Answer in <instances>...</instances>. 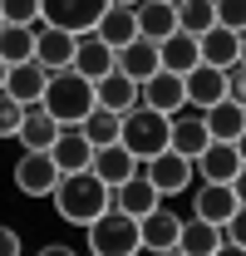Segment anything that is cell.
Wrapping results in <instances>:
<instances>
[{
    "mask_svg": "<svg viewBox=\"0 0 246 256\" xmlns=\"http://www.w3.org/2000/svg\"><path fill=\"white\" fill-rule=\"evenodd\" d=\"M5 25H40V0H0Z\"/></svg>",
    "mask_w": 246,
    "mask_h": 256,
    "instance_id": "cell-32",
    "label": "cell"
},
{
    "mask_svg": "<svg viewBox=\"0 0 246 256\" xmlns=\"http://www.w3.org/2000/svg\"><path fill=\"white\" fill-rule=\"evenodd\" d=\"M138 168H143V178H148L162 197H178V192L192 188V158L172 153V148H158L153 158H143Z\"/></svg>",
    "mask_w": 246,
    "mask_h": 256,
    "instance_id": "cell-5",
    "label": "cell"
},
{
    "mask_svg": "<svg viewBox=\"0 0 246 256\" xmlns=\"http://www.w3.org/2000/svg\"><path fill=\"white\" fill-rule=\"evenodd\" d=\"M138 104H148V108H158V114H178V108H187L182 74H172V69H153V74L138 84Z\"/></svg>",
    "mask_w": 246,
    "mask_h": 256,
    "instance_id": "cell-14",
    "label": "cell"
},
{
    "mask_svg": "<svg viewBox=\"0 0 246 256\" xmlns=\"http://www.w3.org/2000/svg\"><path fill=\"white\" fill-rule=\"evenodd\" d=\"M20 114H25V104H15V98L0 89V138H15V128H20Z\"/></svg>",
    "mask_w": 246,
    "mask_h": 256,
    "instance_id": "cell-34",
    "label": "cell"
},
{
    "mask_svg": "<svg viewBox=\"0 0 246 256\" xmlns=\"http://www.w3.org/2000/svg\"><path fill=\"white\" fill-rule=\"evenodd\" d=\"M212 20L226 30H246V0H212Z\"/></svg>",
    "mask_w": 246,
    "mask_h": 256,
    "instance_id": "cell-33",
    "label": "cell"
},
{
    "mask_svg": "<svg viewBox=\"0 0 246 256\" xmlns=\"http://www.w3.org/2000/svg\"><path fill=\"white\" fill-rule=\"evenodd\" d=\"M118 118H123V114H114V108H98V104H94L89 114L79 118V133L89 138L94 148H98V143H114V138H118Z\"/></svg>",
    "mask_w": 246,
    "mask_h": 256,
    "instance_id": "cell-30",
    "label": "cell"
},
{
    "mask_svg": "<svg viewBox=\"0 0 246 256\" xmlns=\"http://www.w3.org/2000/svg\"><path fill=\"white\" fill-rule=\"evenodd\" d=\"M0 60L5 64L34 60V25H0Z\"/></svg>",
    "mask_w": 246,
    "mask_h": 256,
    "instance_id": "cell-29",
    "label": "cell"
},
{
    "mask_svg": "<svg viewBox=\"0 0 246 256\" xmlns=\"http://www.w3.org/2000/svg\"><path fill=\"white\" fill-rule=\"evenodd\" d=\"M44 79H50V69H40L34 60H20L5 69V94L15 98V104H40V94H44Z\"/></svg>",
    "mask_w": 246,
    "mask_h": 256,
    "instance_id": "cell-21",
    "label": "cell"
},
{
    "mask_svg": "<svg viewBox=\"0 0 246 256\" xmlns=\"http://www.w3.org/2000/svg\"><path fill=\"white\" fill-rule=\"evenodd\" d=\"M104 5L108 0H40V20L60 25L69 34H84V30H94V20H98Z\"/></svg>",
    "mask_w": 246,
    "mask_h": 256,
    "instance_id": "cell-9",
    "label": "cell"
},
{
    "mask_svg": "<svg viewBox=\"0 0 246 256\" xmlns=\"http://www.w3.org/2000/svg\"><path fill=\"white\" fill-rule=\"evenodd\" d=\"M69 69H79L84 79H98V74L114 69V50L94 30H84V34H74V60H69Z\"/></svg>",
    "mask_w": 246,
    "mask_h": 256,
    "instance_id": "cell-22",
    "label": "cell"
},
{
    "mask_svg": "<svg viewBox=\"0 0 246 256\" xmlns=\"http://www.w3.org/2000/svg\"><path fill=\"white\" fill-rule=\"evenodd\" d=\"M158 202H162V192L143 178V168H138V172H128L123 182H114V188H108V207H118V212H128V217L153 212Z\"/></svg>",
    "mask_w": 246,
    "mask_h": 256,
    "instance_id": "cell-11",
    "label": "cell"
},
{
    "mask_svg": "<svg viewBox=\"0 0 246 256\" xmlns=\"http://www.w3.org/2000/svg\"><path fill=\"white\" fill-rule=\"evenodd\" d=\"M197 60H202V64H216V69H226V64L246 60L242 30H226V25H207V30L197 34Z\"/></svg>",
    "mask_w": 246,
    "mask_h": 256,
    "instance_id": "cell-12",
    "label": "cell"
},
{
    "mask_svg": "<svg viewBox=\"0 0 246 256\" xmlns=\"http://www.w3.org/2000/svg\"><path fill=\"white\" fill-rule=\"evenodd\" d=\"M84 232H89V252L94 256H133L138 252V217H128L118 207H104Z\"/></svg>",
    "mask_w": 246,
    "mask_h": 256,
    "instance_id": "cell-4",
    "label": "cell"
},
{
    "mask_svg": "<svg viewBox=\"0 0 246 256\" xmlns=\"http://www.w3.org/2000/svg\"><path fill=\"white\" fill-rule=\"evenodd\" d=\"M5 69H10V64H5V60H0V84H5Z\"/></svg>",
    "mask_w": 246,
    "mask_h": 256,
    "instance_id": "cell-37",
    "label": "cell"
},
{
    "mask_svg": "<svg viewBox=\"0 0 246 256\" xmlns=\"http://www.w3.org/2000/svg\"><path fill=\"white\" fill-rule=\"evenodd\" d=\"M20 252V232L15 226H0V256H15Z\"/></svg>",
    "mask_w": 246,
    "mask_h": 256,
    "instance_id": "cell-36",
    "label": "cell"
},
{
    "mask_svg": "<svg viewBox=\"0 0 246 256\" xmlns=\"http://www.w3.org/2000/svg\"><path fill=\"white\" fill-rule=\"evenodd\" d=\"M172 252L212 256V252H222V232H216L212 222H202V217H182V226H178V246H172Z\"/></svg>",
    "mask_w": 246,
    "mask_h": 256,
    "instance_id": "cell-27",
    "label": "cell"
},
{
    "mask_svg": "<svg viewBox=\"0 0 246 256\" xmlns=\"http://www.w3.org/2000/svg\"><path fill=\"white\" fill-rule=\"evenodd\" d=\"M94 104L98 108H114V114H128L133 104H138V84L118 74V69H108V74H98L94 79Z\"/></svg>",
    "mask_w": 246,
    "mask_h": 256,
    "instance_id": "cell-23",
    "label": "cell"
},
{
    "mask_svg": "<svg viewBox=\"0 0 246 256\" xmlns=\"http://www.w3.org/2000/svg\"><path fill=\"white\" fill-rule=\"evenodd\" d=\"M197 114L207 124V138H216V143H242L246 138V98H216Z\"/></svg>",
    "mask_w": 246,
    "mask_h": 256,
    "instance_id": "cell-10",
    "label": "cell"
},
{
    "mask_svg": "<svg viewBox=\"0 0 246 256\" xmlns=\"http://www.w3.org/2000/svg\"><path fill=\"white\" fill-rule=\"evenodd\" d=\"M178 226H182V217L158 202L153 212L138 217V252H172L178 246Z\"/></svg>",
    "mask_w": 246,
    "mask_h": 256,
    "instance_id": "cell-13",
    "label": "cell"
},
{
    "mask_svg": "<svg viewBox=\"0 0 246 256\" xmlns=\"http://www.w3.org/2000/svg\"><path fill=\"white\" fill-rule=\"evenodd\" d=\"M222 79H226V98H246V60L226 64V69H222Z\"/></svg>",
    "mask_w": 246,
    "mask_h": 256,
    "instance_id": "cell-35",
    "label": "cell"
},
{
    "mask_svg": "<svg viewBox=\"0 0 246 256\" xmlns=\"http://www.w3.org/2000/svg\"><path fill=\"white\" fill-rule=\"evenodd\" d=\"M60 182V168L50 158V148H25L15 162V192L20 197H50Z\"/></svg>",
    "mask_w": 246,
    "mask_h": 256,
    "instance_id": "cell-6",
    "label": "cell"
},
{
    "mask_svg": "<svg viewBox=\"0 0 246 256\" xmlns=\"http://www.w3.org/2000/svg\"><path fill=\"white\" fill-rule=\"evenodd\" d=\"M50 158H54V168H60V172H79V168H89L94 143L79 133V124H60L54 143H50Z\"/></svg>",
    "mask_w": 246,
    "mask_h": 256,
    "instance_id": "cell-16",
    "label": "cell"
},
{
    "mask_svg": "<svg viewBox=\"0 0 246 256\" xmlns=\"http://www.w3.org/2000/svg\"><path fill=\"white\" fill-rule=\"evenodd\" d=\"M197 64V34L187 30H172L158 40V69H172V74H187Z\"/></svg>",
    "mask_w": 246,
    "mask_h": 256,
    "instance_id": "cell-26",
    "label": "cell"
},
{
    "mask_svg": "<svg viewBox=\"0 0 246 256\" xmlns=\"http://www.w3.org/2000/svg\"><path fill=\"white\" fill-rule=\"evenodd\" d=\"M54 212H60V222L69 226H89L104 207H108V182L89 172V168H79V172H60V182H54Z\"/></svg>",
    "mask_w": 246,
    "mask_h": 256,
    "instance_id": "cell-1",
    "label": "cell"
},
{
    "mask_svg": "<svg viewBox=\"0 0 246 256\" xmlns=\"http://www.w3.org/2000/svg\"><path fill=\"white\" fill-rule=\"evenodd\" d=\"M0 25H5V20H0Z\"/></svg>",
    "mask_w": 246,
    "mask_h": 256,
    "instance_id": "cell-39",
    "label": "cell"
},
{
    "mask_svg": "<svg viewBox=\"0 0 246 256\" xmlns=\"http://www.w3.org/2000/svg\"><path fill=\"white\" fill-rule=\"evenodd\" d=\"M54 133H60V124L44 114V104H25V114H20V128H15L20 148H50V143H54Z\"/></svg>",
    "mask_w": 246,
    "mask_h": 256,
    "instance_id": "cell-28",
    "label": "cell"
},
{
    "mask_svg": "<svg viewBox=\"0 0 246 256\" xmlns=\"http://www.w3.org/2000/svg\"><path fill=\"white\" fill-rule=\"evenodd\" d=\"M212 138H207V124H202V114H172V124H168V148L172 153H182V158H197L202 148H207Z\"/></svg>",
    "mask_w": 246,
    "mask_h": 256,
    "instance_id": "cell-20",
    "label": "cell"
},
{
    "mask_svg": "<svg viewBox=\"0 0 246 256\" xmlns=\"http://www.w3.org/2000/svg\"><path fill=\"white\" fill-rule=\"evenodd\" d=\"M89 172H98V178H104V182L114 188V182H123L128 172H138V158H133V153L123 148L118 138H114V143H98V148H94Z\"/></svg>",
    "mask_w": 246,
    "mask_h": 256,
    "instance_id": "cell-24",
    "label": "cell"
},
{
    "mask_svg": "<svg viewBox=\"0 0 246 256\" xmlns=\"http://www.w3.org/2000/svg\"><path fill=\"white\" fill-rule=\"evenodd\" d=\"M40 104H44V114H50L54 124H79L94 108V79H84V74L69 69V64H64V69H50Z\"/></svg>",
    "mask_w": 246,
    "mask_h": 256,
    "instance_id": "cell-2",
    "label": "cell"
},
{
    "mask_svg": "<svg viewBox=\"0 0 246 256\" xmlns=\"http://www.w3.org/2000/svg\"><path fill=\"white\" fill-rule=\"evenodd\" d=\"M74 60V34L60 25H34V64L40 69H64Z\"/></svg>",
    "mask_w": 246,
    "mask_h": 256,
    "instance_id": "cell-18",
    "label": "cell"
},
{
    "mask_svg": "<svg viewBox=\"0 0 246 256\" xmlns=\"http://www.w3.org/2000/svg\"><path fill=\"white\" fill-rule=\"evenodd\" d=\"M172 15H178V30H187V34H202L207 25H216L212 0H172Z\"/></svg>",
    "mask_w": 246,
    "mask_h": 256,
    "instance_id": "cell-31",
    "label": "cell"
},
{
    "mask_svg": "<svg viewBox=\"0 0 246 256\" xmlns=\"http://www.w3.org/2000/svg\"><path fill=\"white\" fill-rule=\"evenodd\" d=\"M192 192V217H202V222L222 226L236 207H242V192H236V182H197Z\"/></svg>",
    "mask_w": 246,
    "mask_h": 256,
    "instance_id": "cell-8",
    "label": "cell"
},
{
    "mask_svg": "<svg viewBox=\"0 0 246 256\" xmlns=\"http://www.w3.org/2000/svg\"><path fill=\"white\" fill-rule=\"evenodd\" d=\"M0 143H5V138H0Z\"/></svg>",
    "mask_w": 246,
    "mask_h": 256,
    "instance_id": "cell-40",
    "label": "cell"
},
{
    "mask_svg": "<svg viewBox=\"0 0 246 256\" xmlns=\"http://www.w3.org/2000/svg\"><path fill=\"white\" fill-rule=\"evenodd\" d=\"M168 124H172V114H158L148 104H133L118 118V143L143 162V158H153L158 148H168Z\"/></svg>",
    "mask_w": 246,
    "mask_h": 256,
    "instance_id": "cell-3",
    "label": "cell"
},
{
    "mask_svg": "<svg viewBox=\"0 0 246 256\" xmlns=\"http://www.w3.org/2000/svg\"><path fill=\"white\" fill-rule=\"evenodd\" d=\"M182 98L192 104V108H207V104H216V98H226V79H222V69L197 60L182 74Z\"/></svg>",
    "mask_w": 246,
    "mask_h": 256,
    "instance_id": "cell-15",
    "label": "cell"
},
{
    "mask_svg": "<svg viewBox=\"0 0 246 256\" xmlns=\"http://www.w3.org/2000/svg\"><path fill=\"white\" fill-rule=\"evenodd\" d=\"M94 34L108 44V50H118L128 44L133 34H138V20H133V5H118V0H108L104 10H98V20H94Z\"/></svg>",
    "mask_w": 246,
    "mask_h": 256,
    "instance_id": "cell-19",
    "label": "cell"
},
{
    "mask_svg": "<svg viewBox=\"0 0 246 256\" xmlns=\"http://www.w3.org/2000/svg\"><path fill=\"white\" fill-rule=\"evenodd\" d=\"M192 178L202 182H236L242 178V143H207L197 158H192Z\"/></svg>",
    "mask_w": 246,
    "mask_h": 256,
    "instance_id": "cell-7",
    "label": "cell"
},
{
    "mask_svg": "<svg viewBox=\"0 0 246 256\" xmlns=\"http://www.w3.org/2000/svg\"><path fill=\"white\" fill-rule=\"evenodd\" d=\"M118 5H138V0H118Z\"/></svg>",
    "mask_w": 246,
    "mask_h": 256,
    "instance_id": "cell-38",
    "label": "cell"
},
{
    "mask_svg": "<svg viewBox=\"0 0 246 256\" xmlns=\"http://www.w3.org/2000/svg\"><path fill=\"white\" fill-rule=\"evenodd\" d=\"M133 20H138V34L143 40H162V34L178 30V15H172V0H138L133 5Z\"/></svg>",
    "mask_w": 246,
    "mask_h": 256,
    "instance_id": "cell-25",
    "label": "cell"
},
{
    "mask_svg": "<svg viewBox=\"0 0 246 256\" xmlns=\"http://www.w3.org/2000/svg\"><path fill=\"white\" fill-rule=\"evenodd\" d=\"M114 69H118V74H128L133 84H143V79L158 69V44H153V40H143V34H133L128 44H118V50H114Z\"/></svg>",
    "mask_w": 246,
    "mask_h": 256,
    "instance_id": "cell-17",
    "label": "cell"
}]
</instances>
